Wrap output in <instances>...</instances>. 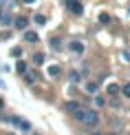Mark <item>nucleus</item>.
<instances>
[{
    "instance_id": "obj_1",
    "label": "nucleus",
    "mask_w": 130,
    "mask_h": 135,
    "mask_svg": "<svg viewBox=\"0 0 130 135\" xmlns=\"http://www.w3.org/2000/svg\"><path fill=\"white\" fill-rule=\"evenodd\" d=\"M82 124H86V126H97V124H99V113H97V111H90V109H84Z\"/></svg>"
},
{
    "instance_id": "obj_2",
    "label": "nucleus",
    "mask_w": 130,
    "mask_h": 135,
    "mask_svg": "<svg viewBox=\"0 0 130 135\" xmlns=\"http://www.w3.org/2000/svg\"><path fill=\"white\" fill-rule=\"evenodd\" d=\"M66 9L73 11L75 16H82V11H84V7H82L80 0H66Z\"/></svg>"
},
{
    "instance_id": "obj_3",
    "label": "nucleus",
    "mask_w": 130,
    "mask_h": 135,
    "mask_svg": "<svg viewBox=\"0 0 130 135\" xmlns=\"http://www.w3.org/2000/svg\"><path fill=\"white\" fill-rule=\"evenodd\" d=\"M69 51H73V53H84V44H82L80 40H71V42H69Z\"/></svg>"
},
{
    "instance_id": "obj_4",
    "label": "nucleus",
    "mask_w": 130,
    "mask_h": 135,
    "mask_svg": "<svg viewBox=\"0 0 130 135\" xmlns=\"http://www.w3.org/2000/svg\"><path fill=\"white\" fill-rule=\"evenodd\" d=\"M13 25H15V29H27L29 20H27L24 16H20V18H15V20H13Z\"/></svg>"
},
{
    "instance_id": "obj_5",
    "label": "nucleus",
    "mask_w": 130,
    "mask_h": 135,
    "mask_svg": "<svg viewBox=\"0 0 130 135\" xmlns=\"http://www.w3.org/2000/svg\"><path fill=\"white\" fill-rule=\"evenodd\" d=\"M82 106H80V102H77V100H71V102H66V111H69V113H75V111H80Z\"/></svg>"
},
{
    "instance_id": "obj_6",
    "label": "nucleus",
    "mask_w": 130,
    "mask_h": 135,
    "mask_svg": "<svg viewBox=\"0 0 130 135\" xmlns=\"http://www.w3.org/2000/svg\"><path fill=\"white\" fill-rule=\"evenodd\" d=\"M0 25L11 27V25H13V16H11V13H2V20H0Z\"/></svg>"
},
{
    "instance_id": "obj_7",
    "label": "nucleus",
    "mask_w": 130,
    "mask_h": 135,
    "mask_svg": "<svg viewBox=\"0 0 130 135\" xmlns=\"http://www.w3.org/2000/svg\"><path fill=\"white\" fill-rule=\"evenodd\" d=\"M24 40L27 42H38V33L35 31H24Z\"/></svg>"
},
{
    "instance_id": "obj_8",
    "label": "nucleus",
    "mask_w": 130,
    "mask_h": 135,
    "mask_svg": "<svg viewBox=\"0 0 130 135\" xmlns=\"http://www.w3.org/2000/svg\"><path fill=\"white\" fill-rule=\"evenodd\" d=\"M97 86H99L97 82H88V84H86V91L93 93V95H97Z\"/></svg>"
},
{
    "instance_id": "obj_9",
    "label": "nucleus",
    "mask_w": 130,
    "mask_h": 135,
    "mask_svg": "<svg viewBox=\"0 0 130 135\" xmlns=\"http://www.w3.org/2000/svg\"><path fill=\"white\" fill-rule=\"evenodd\" d=\"M18 128H20V131H24V133H27V131H31V124H29L27 120H20V122H18Z\"/></svg>"
},
{
    "instance_id": "obj_10",
    "label": "nucleus",
    "mask_w": 130,
    "mask_h": 135,
    "mask_svg": "<svg viewBox=\"0 0 130 135\" xmlns=\"http://www.w3.org/2000/svg\"><path fill=\"white\" fill-rule=\"evenodd\" d=\"M119 91H121V89H119V84H115V82H112V84H108V93H110V95H117Z\"/></svg>"
},
{
    "instance_id": "obj_11",
    "label": "nucleus",
    "mask_w": 130,
    "mask_h": 135,
    "mask_svg": "<svg viewBox=\"0 0 130 135\" xmlns=\"http://www.w3.org/2000/svg\"><path fill=\"white\" fill-rule=\"evenodd\" d=\"M49 75H53V78L60 75V66H58V64H51V66H49Z\"/></svg>"
},
{
    "instance_id": "obj_12",
    "label": "nucleus",
    "mask_w": 130,
    "mask_h": 135,
    "mask_svg": "<svg viewBox=\"0 0 130 135\" xmlns=\"http://www.w3.org/2000/svg\"><path fill=\"white\" fill-rule=\"evenodd\" d=\"M15 69H18V73H22V75H24V73H27V64L22 62V60H18V64H15Z\"/></svg>"
},
{
    "instance_id": "obj_13",
    "label": "nucleus",
    "mask_w": 130,
    "mask_h": 135,
    "mask_svg": "<svg viewBox=\"0 0 130 135\" xmlns=\"http://www.w3.org/2000/svg\"><path fill=\"white\" fill-rule=\"evenodd\" d=\"M24 82L27 84H33V82H35V73H24Z\"/></svg>"
},
{
    "instance_id": "obj_14",
    "label": "nucleus",
    "mask_w": 130,
    "mask_h": 135,
    "mask_svg": "<svg viewBox=\"0 0 130 135\" xmlns=\"http://www.w3.org/2000/svg\"><path fill=\"white\" fill-rule=\"evenodd\" d=\"M99 22H101V25H108V22H110V16H108V13H99Z\"/></svg>"
},
{
    "instance_id": "obj_15",
    "label": "nucleus",
    "mask_w": 130,
    "mask_h": 135,
    "mask_svg": "<svg viewBox=\"0 0 130 135\" xmlns=\"http://www.w3.org/2000/svg\"><path fill=\"white\" fill-rule=\"evenodd\" d=\"M33 62H35V64H42V62H44V55H42V53H35V55H33Z\"/></svg>"
},
{
    "instance_id": "obj_16",
    "label": "nucleus",
    "mask_w": 130,
    "mask_h": 135,
    "mask_svg": "<svg viewBox=\"0 0 130 135\" xmlns=\"http://www.w3.org/2000/svg\"><path fill=\"white\" fill-rule=\"evenodd\" d=\"M121 93L126 95V98H130V82H128V84H123V86H121Z\"/></svg>"
},
{
    "instance_id": "obj_17",
    "label": "nucleus",
    "mask_w": 130,
    "mask_h": 135,
    "mask_svg": "<svg viewBox=\"0 0 130 135\" xmlns=\"http://www.w3.org/2000/svg\"><path fill=\"white\" fill-rule=\"evenodd\" d=\"M95 104H97V106H104V104H106V100L101 98V95H95Z\"/></svg>"
},
{
    "instance_id": "obj_18",
    "label": "nucleus",
    "mask_w": 130,
    "mask_h": 135,
    "mask_svg": "<svg viewBox=\"0 0 130 135\" xmlns=\"http://www.w3.org/2000/svg\"><path fill=\"white\" fill-rule=\"evenodd\" d=\"M51 47H53V49H60V38H51Z\"/></svg>"
},
{
    "instance_id": "obj_19",
    "label": "nucleus",
    "mask_w": 130,
    "mask_h": 135,
    "mask_svg": "<svg viewBox=\"0 0 130 135\" xmlns=\"http://www.w3.org/2000/svg\"><path fill=\"white\" fill-rule=\"evenodd\" d=\"M80 78H82V73H77V71H71V80H73V82H77Z\"/></svg>"
},
{
    "instance_id": "obj_20",
    "label": "nucleus",
    "mask_w": 130,
    "mask_h": 135,
    "mask_svg": "<svg viewBox=\"0 0 130 135\" xmlns=\"http://www.w3.org/2000/svg\"><path fill=\"white\" fill-rule=\"evenodd\" d=\"M35 22H38V25H44V22H46V18H44L42 13H38V16H35Z\"/></svg>"
},
{
    "instance_id": "obj_21",
    "label": "nucleus",
    "mask_w": 130,
    "mask_h": 135,
    "mask_svg": "<svg viewBox=\"0 0 130 135\" xmlns=\"http://www.w3.org/2000/svg\"><path fill=\"white\" fill-rule=\"evenodd\" d=\"M11 55H13V58H20V55H22V49H20V47H15L13 51H11Z\"/></svg>"
},
{
    "instance_id": "obj_22",
    "label": "nucleus",
    "mask_w": 130,
    "mask_h": 135,
    "mask_svg": "<svg viewBox=\"0 0 130 135\" xmlns=\"http://www.w3.org/2000/svg\"><path fill=\"white\" fill-rule=\"evenodd\" d=\"M22 2H24V4H33V2H35V0H22Z\"/></svg>"
},
{
    "instance_id": "obj_23",
    "label": "nucleus",
    "mask_w": 130,
    "mask_h": 135,
    "mask_svg": "<svg viewBox=\"0 0 130 135\" xmlns=\"http://www.w3.org/2000/svg\"><path fill=\"white\" fill-rule=\"evenodd\" d=\"M0 20H2V7H0Z\"/></svg>"
},
{
    "instance_id": "obj_24",
    "label": "nucleus",
    "mask_w": 130,
    "mask_h": 135,
    "mask_svg": "<svg viewBox=\"0 0 130 135\" xmlns=\"http://www.w3.org/2000/svg\"><path fill=\"white\" fill-rule=\"evenodd\" d=\"M2 106H4V102H2V100H0V109H2Z\"/></svg>"
},
{
    "instance_id": "obj_25",
    "label": "nucleus",
    "mask_w": 130,
    "mask_h": 135,
    "mask_svg": "<svg viewBox=\"0 0 130 135\" xmlns=\"http://www.w3.org/2000/svg\"><path fill=\"white\" fill-rule=\"evenodd\" d=\"M93 135H101V133H93Z\"/></svg>"
},
{
    "instance_id": "obj_26",
    "label": "nucleus",
    "mask_w": 130,
    "mask_h": 135,
    "mask_svg": "<svg viewBox=\"0 0 130 135\" xmlns=\"http://www.w3.org/2000/svg\"><path fill=\"white\" fill-rule=\"evenodd\" d=\"M0 2H2V0H0Z\"/></svg>"
},
{
    "instance_id": "obj_27",
    "label": "nucleus",
    "mask_w": 130,
    "mask_h": 135,
    "mask_svg": "<svg viewBox=\"0 0 130 135\" xmlns=\"http://www.w3.org/2000/svg\"><path fill=\"white\" fill-rule=\"evenodd\" d=\"M128 9H130V7H128Z\"/></svg>"
}]
</instances>
